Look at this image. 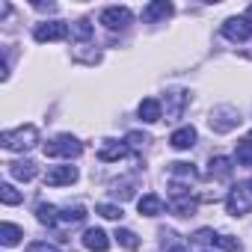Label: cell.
<instances>
[{"label":"cell","instance_id":"obj_1","mask_svg":"<svg viewBox=\"0 0 252 252\" xmlns=\"http://www.w3.org/2000/svg\"><path fill=\"white\" fill-rule=\"evenodd\" d=\"M0 143L9 152H30L36 143H39V128L36 125H21L15 131H3L0 134Z\"/></svg>","mask_w":252,"mask_h":252},{"label":"cell","instance_id":"obj_2","mask_svg":"<svg viewBox=\"0 0 252 252\" xmlns=\"http://www.w3.org/2000/svg\"><path fill=\"white\" fill-rule=\"evenodd\" d=\"M225 208H228L231 217L252 214V184H234L225 196Z\"/></svg>","mask_w":252,"mask_h":252},{"label":"cell","instance_id":"obj_3","mask_svg":"<svg viewBox=\"0 0 252 252\" xmlns=\"http://www.w3.org/2000/svg\"><path fill=\"white\" fill-rule=\"evenodd\" d=\"M45 155L48 158H80L83 155V143L77 140V137H71V134H60L57 140H51V143H45Z\"/></svg>","mask_w":252,"mask_h":252},{"label":"cell","instance_id":"obj_4","mask_svg":"<svg viewBox=\"0 0 252 252\" xmlns=\"http://www.w3.org/2000/svg\"><path fill=\"white\" fill-rule=\"evenodd\" d=\"M211 131H217V134H228L231 128H237L240 125V113L234 110V107H228V104H222V107H214L211 110Z\"/></svg>","mask_w":252,"mask_h":252},{"label":"cell","instance_id":"obj_5","mask_svg":"<svg viewBox=\"0 0 252 252\" xmlns=\"http://www.w3.org/2000/svg\"><path fill=\"white\" fill-rule=\"evenodd\" d=\"M36 42H63V39H68L71 36V27L65 24V21H45V24H39L36 27Z\"/></svg>","mask_w":252,"mask_h":252},{"label":"cell","instance_id":"obj_6","mask_svg":"<svg viewBox=\"0 0 252 252\" xmlns=\"http://www.w3.org/2000/svg\"><path fill=\"white\" fill-rule=\"evenodd\" d=\"M131 9L128 6H110V9H104L101 12V24L107 27V30H125L131 24Z\"/></svg>","mask_w":252,"mask_h":252},{"label":"cell","instance_id":"obj_7","mask_svg":"<svg viewBox=\"0 0 252 252\" xmlns=\"http://www.w3.org/2000/svg\"><path fill=\"white\" fill-rule=\"evenodd\" d=\"M222 36L228 42H246V39H252V21L249 18H228L222 24Z\"/></svg>","mask_w":252,"mask_h":252},{"label":"cell","instance_id":"obj_8","mask_svg":"<svg viewBox=\"0 0 252 252\" xmlns=\"http://www.w3.org/2000/svg\"><path fill=\"white\" fill-rule=\"evenodd\" d=\"M77 181V169L74 166H51L45 172V184L48 187H65V184H74Z\"/></svg>","mask_w":252,"mask_h":252},{"label":"cell","instance_id":"obj_9","mask_svg":"<svg viewBox=\"0 0 252 252\" xmlns=\"http://www.w3.org/2000/svg\"><path fill=\"white\" fill-rule=\"evenodd\" d=\"M169 146H172V149H178V152H187V149H193V146H196V128H193V125H184V128L172 131V137H169Z\"/></svg>","mask_w":252,"mask_h":252},{"label":"cell","instance_id":"obj_10","mask_svg":"<svg viewBox=\"0 0 252 252\" xmlns=\"http://www.w3.org/2000/svg\"><path fill=\"white\" fill-rule=\"evenodd\" d=\"M137 113H140V119H143V122H149V125H155V122H160V119H163V107H160V101H158V98H143V101H140V107H137Z\"/></svg>","mask_w":252,"mask_h":252},{"label":"cell","instance_id":"obj_11","mask_svg":"<svg viewBox=\"0 0 252 252\" xmlns=\"http://www.w3.org/2000/svg\"><path fill=\"white\" fill-rule=\"evenodd\" d=\"M83 246L92 249V252H107V249H110V237H107L104 228H86V234H83Z\"/></svg>","mask_w":252,"mask_h":252},{"label":"cell","instance_id":"obj_12","mask_svg":"<svg viewBox=\"0 0 252 252\" xmlns=\"http://www.w3.org/2000/svg\"><path fill=\"white\" fill-rule=\"evenodd\" d=\"M125 155H128V143H116V140H107V143L98 149V160H104V163L122 160Z\"/></svg>","mask_w":252,"mask_h":252},{"label":"cell","instance_id":"obj_13","mask_svg":"<svg viewBox=\"0 0 252 252\" xmlns=\"http://www.w3.org/2000/svg\"><path fill=\"white\" fill-rule=\"evenodd\" d=\"M163 199L158 196V193H146L143 199H137V211L143 214V217H158V214H163Z\"/></svg>","mask_w":252,"mask_h":252},{"label":"cell","instance_id":"obj_14","mask_svg":"<svg viewBox=\"0 0 252 252\" xmlns=\"http://www.w3.org/2000/svg\"><path fill=\"white\" fill-rule=\"evenodd\" d=\"M172 15V3H166V0H155V3H149L146 9H143V18L146 21H166Z\"/></svg>","mask_w":252,"mask_h":252},{"label":"cell","instance_id":"obj_15","mask_svg":"<svg viewBox=\"0 0 252 252\" xmlns=\"http://www.w3.org/2000/svg\"><path fill=\"white\" fill-rule=\"evenodd\" d=\"M36 172H39V166L33 160H15V163H9V175L18 178V181H33Z\"/></svg>","mask_w":252,"mask_h":252},{"label":"cell","instance_id":"obj_16","mask_svg":"<svg viewBox=\"0 0 252 252\" xmlns=\"http://www.w3.org/2000/svg\"><path fill=\"white\" fill-rule=\"evenodd\" d=\"M21 237H24V231L15 222H3V225H0V243H3V246H15V243H21Z\"/></svg>","mask_w":252,"mask_h":252},{"label":"cell","instance_id":"obj_17","mask_svg":"<svg viewBox=\"0 0 252 252\" xmlns=\"http://www.w3.org/2000/svg\"><path fill=\"white\" fill-rule=\"evenodd\" d=\"M208 175H211V178H217V181H225V178L231 175V160H228V158H222V155H220V158H214V160H211Z\"/></svg>","mask_w":252,"mask_h":252},{"label":"cell","instance_id":"obj_18","mask_svg":"<svg viewBox=\"0 0 252 252\" xmlns=\"http://www.w3.org/2000/svg\"><path fill=\"white\" fill-rule=\"evenodd\" d=\"M36 220H39L42 225H57V222H60V211H57V205L42 202V205L36 208Z\"/></svg>","mask_w":252,"mask_h":252},{"label":"cell","instance_id":"obj_19","mask_svg":"<svg viewBox=\"0 0 252 252\" xmlns=\"http://www.w3.org/2000/svg\"><path fill=\"white\" fill-rule=\"evenodd\" d=\"M196 211V202L190 199V196H178V199H172V214H178V217H190Z\"/></svg>","mask_w":252,"mask_h":252},{"label":"cell","instance_id":"obj_20","mask_svg":"<svg viewBox=\"0 0 252 252\" xmlns=\"http://www.w3.org/2000/svg\"><path fill=\"white\" fill-rule=\"evenodd\" d=\"M237 163L240 166H252V137L237 143Z\"/></svg>","mask_w":252,"mask_h":252},{"label":"cell","instance_id":"obj_21","mask_svg":"<svg viewBox=\"0 0 252 252\" xmlns=\"http://www.w3.org/2000/svg\"><path fill=\"white\" fill-rule=\"evenodd\" d=\"M0 199H3V205H9V208L24 202V196H21V193H18L12 184H0Z\"/></svg>","mask_w":252,"mask_h":252},{"label":"cell","instance_id":"obj_22","mask_svg":"<svg viewBox=\"0 0 252 252\" xmlns=\"http://www.w3.org/2000/svg\"><path fill=\"white\" fill-rule=\"evenodd\" d=\"M116 240H119L125 249H140V237H137L131 228H119V231H116Z\"/></svg>","mask_w":252,"mask_h":252},{"label":"cell","instance_id":"obj_23","mask_svg":"<svg viewBox=\"0 0 252 252\" xmlns=\"http://www.w3.org/2000/svg\"><path fill=\"white\" fill-rule=\"evenodd\" d=\"M86 220V208L83 205H74V208H65L60 214V222H83Z\"/></svg>","mask_w":252,"mask_h":252},{"label":"cell","instance_id":"obj_24","mask_svg":"<svg viewBox=\"0 0 252 252\" xmlns=\"http://www.w3.org/2000/svg\"><path fill=\"white\" fill-rule=\"evenodd\" d=\"M160 234H163V252H190L187 243H178L172 231H160Z\"/></svg>","mask_w":252,"mask_h":252},{"label":"cell","instance_id":"obj_25","mask_svg":"<svg viewBox=\"0 0 252 252\" xmlns=\"http://www.w3.org/2000/svg\"><path fill=\"white\" fill-rule=\"evenodd\" d=\"M95 211L104 217V220H122V208L119 205H110V202H101V205H95Z\"/></svg>","mask_w":252,"mask_h":252},{"label":"cell","instance_id":"obj_26","mask_svg":"<svg viewBox=\"0 0 252 252\" xmlns=\"http://www.w3.org/2000/svg\"><path fill=\"white\" fill-rule=\"evenodd\" d=\"M214 243L222 246V249H231V252H240V240L231 237V234H214Z\"/></svg>","mask_w":252,"mask_h":252},{"label":"cell","instance_id":"obj_27","mask_svg":"<svg viewBox=\"0 0 252 252\" xmlns=\"http://www.w3.org/2000/svg\"><path fill=\"white\" fill-rule=\"evenodd\" d=\"M71 36L80 39V42L89 39V36H92V24H89V21H74V24H71Z\"/></svg>","mask_w":252,"mask_h":252},{"label":"cell","instance_id":"obj_28","mask_svg":"<svg viewBox=\"0 0 252 252\" xmlns=\"http://www.w3.org/2000/svg\"><path fill=\"white\" fill-rule=\"evenodd\" d=\"M110 193H113L116 199H131V196H134V184H131V181H119L116 190H110Z\"/></svg>","mask_w":252,"mask_h":252},{"label":"cell","instance_id":"obj_29","mask_svg":"<svg viewBox=\"0 0 252 252\" xmlns=\"http://www.w3.org/2000/svg\"><path fill=\"white\" fill-rule=\"evenodd\" d=\"M27 252H60L54 243H48V240H33L30 246H27Z\"/></svg>","mask_w":252,"mask_h":252},{"label":"cell","instance_id":"obj_30","mask_svg":"<svg viewBox=\"0 0 252 252\" xmlns=\"http://www.w3.org/2000/svg\"><path fill=\"white\" fill-rule=\"evenodd\" d=\"M125 143H128V149H143V146L149 143V137H146V134H137V131H134V134H128V140H125Z\"/></svg>","mask_w":252,"mask_h":252}]
</instances>
